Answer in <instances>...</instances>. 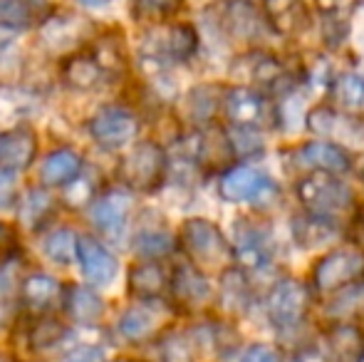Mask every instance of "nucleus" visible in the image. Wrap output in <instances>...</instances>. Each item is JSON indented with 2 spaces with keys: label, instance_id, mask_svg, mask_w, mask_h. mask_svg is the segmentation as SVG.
I'll use <instances>...</instances> for the list:
<instances>
[{
  "label": "nucleus",
  "instance_id": "nucleus-23",
  "mask_svg": "<svg viewBox=\"0 0 364 362\" xmlns=\"http://www.w3.org/2000/svg\"><path fill=\"white\" fill-rule=\"evenodd\" d=\"M168 275L161 261H139L127 273V288L136 300H159L168 295Z\"/></svg>",
  "mask_w": 364,
  "mask_h": 362
},
{
  "label": "nucleus",
  "instance_id": "nucleus-15",
  "mask_svg": "<svg viewBox=\"0 0 364 362\" xmlns=\"http://www.w3.org/2000/svg\"><path fill=\"white\" fill-rule=\"evenodd\" d=\"M322 362H360L364 358V330L360 323L332 320L315 343Z\"/></svg>",
  "mask_w": 364,
  "mask_h": 362
},
{
  "label": "nucleus",
  "instance_id": "nucleus-3",
  "mask_svg": "<svg viewBox=\"0 0 364 362\" xmlns=\"http://www.w3.org/2000/svg\"><path fill=\"white\" fill-rule=\"evenodd\" d=\"M168 174V154L159 142H132L117 164V179L132 193H154Z\"/></svg>",
  "mask_w": 364,
  "mask_h": 362
},
{
  "label": "nucleus",
  "instance_id": "nucleus-42",
  "mask_svg": "<svg viewBox=\"0 0 364 362\" xmlns=\"http://www.w3.org/2000/svg\"><path fill=\"white\" fill-rule=\"evenodd\" d=\"M238 362H285L283 353L275 345L268 343H253L240 353Z\"/></svg>",
  "mask_w": 364,
  "mask_h": 362
},
{
  "label": "nucleus",
  "instance_id": "nucleus-30",
  "mask_svg": "<svg viewBox=\"0 0 364 362\" xmlns=\"http://www.w3.org/2000/svg\"><path fill=\"white\" fill-rule=\"evenodd\" d=\"M327 95H330V107L357 115L364 107V75L360 73L337 75L330 82V87H327Z\"/></svg>",
  "mask_w": 364,
  "mask_h": 362
},
{
  "label": "nucleus",
  "instance_id": "nucleus-43",
  "mask_svg": "<svg viewBox=\"0 0 364 362\" xmlns=\"http://www.w3.org/2000/svg\"><path fill=\"white\" fill-rule=\"evenodd\" d=\"M18 196L20 191H18V176H15V171L0 166V211L13 208L18 203Z\"/></svg>",
  "mask_w": 364,
  "mask_h": 362
},
{
  "label": "nucleus",
  "instance_id": "nucleus-45",
  "mask_svg": "<svg viewBox=\"0 0 364 362\" xmlns=\"http://www.w3.org/2000/svg\"><path fill=\"white\" fill-rule=\"evenodd\" d=\"M75 3L87 10H105V8H109L114 0H75Z\"/></svg>",
  "mask_w": 364,
  "mask_h": 362
},
{
  "label": "nucleus",
  "instance_id": "nucleus-17",
  "mask_svg": "<svg viewBox=\"0 0 364 362\" xmlns=\"http://www.w3.org/2000/svg\"><path fill=\"white\" fill-rule=\"evenodd\" d=\"M75 261L80 263V271L90 280L92 285H109L119 273V261L117 256L95 236H77V256Z\"/></svg>",
  "mask_w": 364,
  "mask_h": 362
},
{
  "label": "nucleus",
  "instance_id": "nucleus-28",
  "mask_svg": "<svg viewBox=\"0 0 364 362\" xmlns=\"http://www.w3.org/2000/svg\"><path fill=\"white\" fill-rule=\"evenodd\" d=\"M18 221L28 231H40L50 216L55 213V198L48 193V188H28L18 196Z\"/></svg>",
  "mask_w": 364,
  "mask_h": 362
},
{
  "label": "nucleus",
  "instance_id": "nucleus-4",
  "mask_svg": "<svg viewBox=\"0 0 364 362\" xmlns=\"http://www.w3.org/2000/svg\"><path fill=\"white\" fill-rule=\"evenodd\" d=\"M357 280H364V248L357 243H345V246L330 248L317 258L307 285L312 295L327 298Z\"/></svg>",
  "mask_w": 364,
  "mask_h": 362
},
{
  "label": "nucleus",
  "instance_id": "nucleus-11",
  "mask_svg": "<svg viewBox=\"0 0 364 362\" xmlns=\"http://www.w3.org/2000/svg\"><path fill=\"white\" fill-rule=\"evenodd\" d=\"M305 127L315 139L332 142L337 147H364V122L357 115L340 112L330 105H315L307 110Z\"/></svg>",
  "mask_w": 364,
  "mask_h": 362
},
{
  "label": "nucleus",
  "instance_id": "nucleus-24",
  "mask_svg": "<svg viewBox=\"0 0 364 362\" xmlns=\"http://www.w3.org/2000/svg\"><path fill=\"white\" fill-rule=\"evenodd\" d=\"M50 13L53 5L48 0H0V30L13 35L40 28Z\"/></svg>",
  "mask_w": 364,
  "mask_h": 362
},
{
  "label": "nucleus",
  "instance_id": "nucleus-31",
  "mask_svg": "<svg viewBox=\"0 0 364 362\" xmlns=\"http://www.w3.org/2000/svg\"><path fill=\"white\" fill-rule=\"evenodd\" d=\"M90 53L95 55V60L100 63L102 73L107 80H119L127 73V55H124V43L117 35L105 33L100 38H95V43L87 45Z\"/></svg>",
  "mask_w": 364,
  "mask_h": 362
},
{
  "label": "nucleus",
  "instance_id": "nucleus-7",
  "mask_svg": "<svg viewBox=\"0 0 364 362\" xmlns=\"http://www.w3.org/2000/svg\"><path fill=\"white\" fill-rule=\"evenodd\" d=\"M312 308V290L300 278H280L273 283L265 298V315L268 323L280 333H290L305 325Z\"/></svg>",
  "mask_w": 364,
  "mask_h": 362
},
{
  "label": "nucleus",
  "instance_id": "nucleus-14",
  "mask_svg": "<svg viewBox=\"0 0 364 362\" xmlns=\"http://www.w3.org/2000/svg\"><path fill=\"white\" fill-rule=\"evenodd\" d=\"M230 246H233V266H238L245 273L265 271L273 263L275 256L273 236H270L268 228L258 226V223L238 221L235 238Z\"/></svg>",
  "mask_w": 364,
  "mask_h": 362
},
{
  "label": "nucleus",
  "instance_id": "nucleus-40",
  "mask_svg": "<svg viewBox=\"0 0 364 362\" xmlns=\"http://www.w3.org/2000/svg\"><path fill=\"white\" fill-rule=\"evenodd\" d=\"M134 8L141 15L154 20H166L173 18L176 13H181L183 0H134Z\"/></svg>",
  "mask_w": 364,
  "mask_h": 362
},
{
  "label": "nucleus",
  "instance_id": "nucleus-48",
  "mask_svg": "<svg viewBox=\"0 0 364 362\" xmlns=\"http://www.w3.org/2000/svg\"><path fill=\"white\" fill-rule=\"evenodd\" d=\"M362 181H364V169H362Z\"/></svg>",
  "mask_w": 364,
  "mask_h": 362
},
{
  "label": "nucleus",
  "instance_id": "nucleus-29",
  "mask_svg": "<svg viewBox=\"0 0 364 362\" xmlns=\"http://www.w3.org/2000/svg\"><path fill=\"white\" fill-rule=\"evenodd\" d=\"M159 345V362H196L201 350V338L186 330H171L156 338Z\"/></svg>",
  "mask_w": 364,
  "mask_h": 362
},
{
  "label": "nucleus",
  "instance_id": "nucleus-18",
  "mask_svg": "<svg viewBox=\"0 0 364 362\" xmlns=\"http://www.w3.org/2000/svg\"><path fill=\"white\" fill-rule=\"evenodd\" d=\"M65 285L48 273H28L18 285V300L30 315H48L63 305Z\"/></svg>",
  "mask_w": 364,
  "mask_h": 362
},
{
  "label": "nucleus",
  "instance_id": "nucleus-36",
  "mask_svg": "<svg viewBox=\"0 0 364 362\" xmlns=\"http://www.w3.org/2000/svg\"><path fill=\"white\" fill-rule=\"evenodd\" d=\"M225 28L233 38L238 40H253L260 33V18L258 10L253 8L250 0H230L225 5Z\"/></svg>",
  "mask_w": 364,
  "mask_h": 362
},
{
  "label": "nucleus",
  "instance_id": "nucleus-46",
  "mask_svg": "<svg viewBox=\"0 0 364 362\" xmlns=\"http://www.w3.org/2000/svg\"><path fill=\"white\" fill-rule=\"evenodd\" d=\"M5 241H10V231L5 228V223H0V246H3Z\"/></svg>",
  "mask_w": 364,
  "mask_h": 362
},
{
  "label": "nucleus",
  "instance_id": "nucleus-8",
  "mask_svg": "<svg viewBox=\"0 0 364 362\" xmlns=\"http://www.w3.org/2000/svg\"><path fill=\"white\" fill-rule=\"evenodd\" d=\"M218 193L228 203H263L278 196V183L265 169L253 164H235L220 171Z\"/></svg>",
  "mask_w": 364,
  "mask_h": 362
},
{
  "label": "nucleus",
  "instance_id": "nucleus-21",
  "mask_svg": "<svg viewBox=\"0 0 364 362\" xmlns=\"http://www.w3.org/2000/svg\"><path fill=\"white\" fill-rule=\"evenodd\" d=\"M60 82L73 92H92L102 82H107V78L102 73L100 63L95 60V55L90 53V48H80L75 53L63 55V60H60Z\"/></svg>",
  "mask_w": 364,
  "mask_h": 362
},
{
  "label": "nucleus",
  "instance_id": "nucleus-5",
  "mask_svg": "<svg viewBox=\"0 0 364 362\" xmlns=\"http://www.w3.org/2000/svg\"><path fill=\"white\" fill-rule=\"evenodd\" d=\"M198 53V33L188 23L154 25L141 38V60L156 70L173 63H188Z\"/></svg>",
  "mask_w": 364,
  "mask_h": 362
},
{
  "label": "nucleus",
  "instance_id": "nucleus-32",
  "mask_svg": "<svg viewBox=\"0 0 364 362\" xmlns=\"http://www.w3.org/2000/svg\"><path fill=\"white\" fill-rule=\"evenodd\" d=\"M70 335V328L58 318V315H33V323L28 328V345L35 353H45L53 350L58 345H63V340Z\"/></svg>",
  "mask_w": 364,
  "mask_h": 362
},
{
  "label": "nucleus",
  "instance_id": "nucleus-27",
  "mask_svg": "<svg viewBox=\"0 0 364 362\" xmlns=\"http://www.w3.org/2000/svg\"><path fill=\"white\" fill-rule=\"evenodd\" d=\"M220 278L218 288V305L228 315H240L248 310L250 300H253V290H250V278L245 271H240L238 266L225 268Z\"/></svg>",
  "mask_w": 364,
  "mask_h": 362
},
{
  "label": "nucleus",
  "instance_id": "nucleus-9",
  "mask_svg": "<svg viewBox=\"0 0 364 362\" xmlns=\"http://www.w3.org/2000/svg\"><path fill=\"white\" fill-rule=\"evenodd\" d=\"M141 129V122L129 107L122 105H107L97 110L87 122L92 142L105 151H119L127 149L132 142H136Z\"/></svg>",
  "mask_w": 364,
  "mask_h": 362
},
{
  "label": "nucleus",
  "instance_id": "nucleus-10",
  "mask_svg": "<svg viewBox=\"0 0 364 362\" xmlns=\"http://www.w3.org/2000/svg\"><path fill=\"white\" fill-rule=\"evenodd\" d=\"M173 320V305L164 303V298L159 300H136L134 305L124 310L119 315L117 330L119 335L132 345H144L154 343L161 333H166L171 328Z\"/></svg>",
  "mask_w": 364,
  "mask_h": 362
},
{
  "label": "nucleus",
  "instance_id": "nucleus-38",
  "mask_svg": "<svg viewBox=\"0 0 364 362\" xmlns=\"http://www.w3.org/2000/svg\"><path fill=\"white\" fill-rule=\"evenodd\" d=\"M43 251L58 266H70L77 256V233L68 226H60L48 231L43 241Z\"/></svg>",
  "mask_w": 364,
  "mask_h": 362
},
{
  "label": "nucleus",
  "instance_id": "nucleus-6",
  "mask_svg": "<svg viewBox=\"0 0 364 362\" xmlns=\"http://www.w3.org/2000/svg\"><path fill=\"white\" fill-rule=\"evenodd\" d=\"M220 112H223L228 127H243V129H275L280 124L278 107L273 105L270 95L265 92L248 87V85H238L223 92V102H220Z\"/></svg>",
  "mask_w": 364,
  "mask_h": 362
},
{
  "label": "nucleus",
  "instance_id": "nucleus-20",
  "mask_svg": "<svg viewBox=\"0 0 364 362\" xmlns=\"http://www.w3.org/2000/svg\"><path fill=\"white\" fill-rule=\"evenodd\" d=\"M295 156L302 166H307V171H327V174H337V176L350 174L352 164H355L350 149L337 147L325 139L305 142V144L297 147Z\"/></svg>",
  "mask_w": 364,
  "mask_h": 362
},
{
  "label": "nucleus",
  "instance_id": "nucleus-41",
  "mask_svg": "<svg viewBox=\"0 0 364 362\" xmlns=\"http://www.w3.org/2000/svg\"><path fill=\"white\" fill-rule=\"evenodd\" d=\"M23 280L18 268V258H5L0 263V298L8 300L13 295H18V285Z\"/></svg>",
  "mask_w": 364,
  "mask_h": 362
},
{
  "label": "nucleus",
  "instance_id": "nucleus-34",
  "mask_svg": "<svg viewBox=\"0 0 364 362\" xmlns=\"http://www.w3.org/2000/svg\"><path fill=\"white\" fill-rule=\"evenodd\" d=\"M223 92L218 85H198L188 92L186 97V112L196 127L213 124L216 115L220 112V102H223Z\"/></svg>",
  "mask_w": 364,
  "mask_h": 362
},
{
  "label": "nucleus",
  "instance_id": "nucleus-26",
  "mask_svg": "<svg viewBox=\"0 0 364 362\" xmlns=\"http://www.w3.org/2000/svg\"><path fill=\"white\" fill-rule=\"evenodd\" d=\"M85 169L82 156L73 149H55L43 159L40 166V183L45 188H63L75 181Z\"/></svg>",
  "mask_w": 364,
  "mask_h": 362
},
{
  "label": "nucleus",
  "instance_id": "nucleus-39",
  "mask_svg": "<svg viewBox=\"0 0 364 362\" xmlns=\"http://www.w3.org/2000/svg\"><path fill=\"white\" fill-rule=\"evenodd\" d=\"M30 105H33V97L25 90L0 85V129L20 124V119L30 112Z\"/></svg>",
  "mask_w": 364,
  "mask_h": 362
},
{
  "label": "nucleus",
  "instance_id": "nucleus-22",
  "mask_svg": "<svg viewBox=\"0 0 364 362\" xmlns=\"http://www.w3.org/2000/svg\"><path fill=\"white\" fill-rule=\"evenodd\" d=\"M290 233L297 246L305 248V251H312V248H322L335 243L342 236V226L337 221H330V218L302 211L297 216H292Z\"/></svg>",
  "mask_w": 364,
  "mask_h": 362
},
{
  "label": "nucleus",
  "instance_id": "nucleus-47",
  "mask_svg": "<svg viewBox=\"0 0 364 362\" xmlns=\"http://www.w3.org/2000/svg\"><path fill=\"white\" fill-rule=\"evenodd\" d=\"M119 362H146V360H136V358H127V360H119Z\"/></svg>",
  "mask_w": 364,
  "mask_h": 362
},
{
  "label": "nucleus",
  "instance_id": "nucleus-16",
  "mask_svg": "<svg viewBox=\"0 0 364 362\" xmlns=\"http://www.w3.org/2000/svg\"><path fill=\"white\" fill-rule=\"evenodd\" d=\"M168 298L178 310H206L213 303V288L206 273L193 268L191 263L176 266L168 275Z\"/></svg>",
  "mask_w": 364,
  "mask_h": 362
},
{
  "label": "nucleus",
  "instance_id": "nucleus-1",
  "mask_svg": "<svg viewBox=\"0 0 364 362\" xmlns=\"http://www.w3.org/2000/svg\"><path fill=\"white\" fill-rule=\"evenodd\" d=\"M176 243L186 256V261L206 275H220L225 268L233 266V246L220 231L218 223H213L211 218H186L178 228Z\"/></svg>",
  "mask_w": 364,
  "mask_h": 362
},
{
  "label": "nucleus",
  "instance_id": "nucleus-13",
  "mask_svg": "<svg viewBox=\"0 0 364 362\" xmlns=\"http://www.w3.org/2000/svg\"><path fill=\"white\" fill-rule=\"evenodd\" d=\"M40 43L50 53L68 55L80 50L92 33V23L85 15L70 13V10H53L48 18L40 23Z\"/></svg>",
  "mask_w": 364,
  "mask_h": 362
},
{
  "label": "nucleus",
  "instance_id": "nucleus-2",
  "mask_svg": "<svg viewBox=\"0 0 364 362\" xmlns=\"http://www.w3.org/2000/svg\"><path fill=\"white\" fill-rule=\"evenodd\" d=\"M295 196L307 213L330 218L342 226V218L352 216L357 208V196L342 176L327 171H307L295 181Z\"/></svg>",
  "mask_w": 364,
  "mask_h": 362
},
{
  "label": "nucleus",
  "instance_id": "nucleus-37",
  "mask_svg": "<svg viewBox=\"0 0 364 362\" xmlns=\"http://www.w3.org/2000/svg\"><path fill=\"white\" fill-rule=\"evenodd\" d=\"M173 248H176V238L164 228H146L134 238V253L141 261H161V258L171 256Z\"/></svg>",
  "mask_w": 364,
  "mask_h": 362
},
{
  "label": "nucleus",
  "instance_id": "nucleus-25",
  "mask_svg": "<svg viewBox=\"0 0 364 362\" xmlns=\"http://www.w3.org/2000/svg\"><path fill=\"white\" fill-rule=\"evenodd\" d=\"M60 308L65 310L73 323L77 325H97L105 315V300L100 298L95 288L90 285H65L63 293V305Z\"/></svg>",
  "mask_w": 364,
  "mask_h": 362
},
{
  "label": "nucleus",
  "instance_id": "nucleus-33",
  "mask_svg": "<svg viewBox=\"0 0 364 362\" xmlns=\"http://www.w3.org/2000/svg\"><path fill=\"white\" fill-rule=\"evenodd\" d=\"M268 23L278 33L292 35L307 25V10L302 0H263Z\"/></svg>",
  "mask_w": 364,
  "mask_h": 362
},
{
  "label": "nucleus",
  "instance_id": "nucleus-12",
  "mask_svg": "<svg viewBox=\"0 0 364 362\" xmlns=\"http://www.w3.org/2000/svg\"><path fill=\"white\" fill-rule=\"evenodd\" d=\"M134 206V193L124 186L105 188L97 191V196L90 201V218L95 228L109 241H119L127 231V223Z\"/></svg>",
  "mask_w": 364,
  "mask_h": 362
},
{
  "label": "nucleus",
  "instance_id": "nucleus-35",
  "mask_svg": "<svg viewBox=\"0 0 364 362\" xmlns=\"http://www.w3.org/2000/svg\"><path fill=\"white\" fill-rule=\"evenodd\" d=\"M327 298H330V303L325 310L332 320H350V323L364 320V280H357V283L347 285Z\"/></svg>",
  "mask_w": 364,
  "mask_h": 362
},
{
  "label": "nucleus",
  "instance_id": "nucleus-19",
  "mask_svg": "<svg viewBox=\"0 0 364 362\" xmlns=\"http://www.w3.org/2000/svg\"><path fill=\"white\" fill-rule=\"evenodd\" d=\"M38 147L40 142L35 129L23 122L10 129H0V166L10 171H25L33 166Z\"/></svg>",
  "mask_w": 364,
  "mask_h": 362
},
{
  "label": "nucleus",
  "instance_id": "nucleus-44",
  "mask_svg": "<svg viewBox=\"0 0 364 362\" xmlns=\"http://www.w3.org/2000/svg\"><path fill=\"white\" fill-rule=\"evenodd\" d=\"M63 362H107V355L97 345H82V348L73 350Z\"/></svg>",
  "mask_w": 364,
  "mask_h": 362
}]
</instances>
